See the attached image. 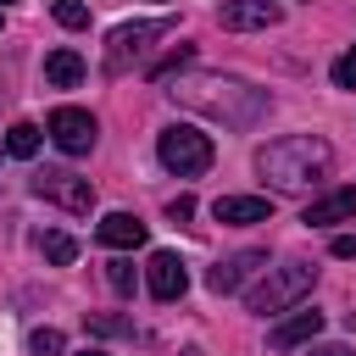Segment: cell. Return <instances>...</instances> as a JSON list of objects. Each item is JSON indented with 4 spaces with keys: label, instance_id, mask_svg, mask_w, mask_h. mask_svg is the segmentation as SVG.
<instances>
[{
    "label": "cell",
    "instance_id": "cell-14",
    "mask_svg": "<svg viewBox=\"0 0 356 356\" xmlns=\"http://www.w3.org/2000/svg\"><path fill=\"white\" fill-rule=\"evenodd\" d=\"M95 239L111 245V250H134V245H145V222L134 211H106L100 228H95Z\"/></svg>",
    "mask_w": 356,
    "mask_h": 356
},
{
    "label": "cell",
    "instance_id": "cell-17",
    "mask_svg": "<svg viewBox=\"0 0 356 356\" xmlns=\"http://www.w3.org/2000/svg\"><path fill=\"white\" fill-rule=\"evenodd\" d=\"M39 256H44V261H56V267H67V261L78 256V239H72V234H61V228H50V234H39Z\"/></svg>",
    "mask_w": 356,
    "mask_h": 356
},
{
    "label": "cell",
    "instance_id": "cell-16",
    "mask_svg": "<svg viewBox=\"0 0 356 356\" xmlns=\"http://www.w3.org/2000/svg\"><path fill=\"white\" fill-rule=\"evenodd\" d=\"M39 145H44V128H33V122H11L6 128V156L28 161V156H39Z\"/></svg>",
    "mask_w": 356,
    "mask_h": 356
},
{
    "label": "cell",
    "instance_id": "cell-8",
    "mask_svg": "<svg viewBox=\"0 0 356 356\" xmlns=\"http://www.w3.org/2000/svg\"><path fill=\"white\" fill-rule=\"evenodd\" d=\"M261 267H267V250H234V256H222V261L206 273V289H211V295H234V289H245V278L261 273Z\"/></svg>",
    "mask_w": 356,
    "mask_h": 356
},
{
    "label": "cell",
    "instance_id": "cell-2",
    "mask_svg": "<svg viewBox=\"0 0 356 356\" xmlns=\"http://www.w3.org/2000/svg\"><path fill=\"white\" fill-rule=\"evenodd\" d=\"M334 167V150L328 139L317 134H289V139H273L261 156H256V172L278 189V195H300L312 184H323V172Z\"/></svg>",
    "mask_w": 356,
    "mask_h": 356
},
{
    "label": "cell",
    "instance_id": "cell-25",
    "mask_svg": "<svg viewBox=\"0 0 356 356\" xmlns=\"http://www.w3.org/2000/svg\"><path fill=\"white\" fill-rule=\"evenodd\" d=\"M306 356H350L345 345H323V350H306Z\"/></svg>",
    "mask_w": 356,
    "mask_h": 356
},
{
    "label": "cell",
    "instance_id": "cell-22",
    "mask_svg": "<svg viewBox=\"0 0 356 356\" xmlns=\"http://www.w3.org/2000/svg\"><path fill=\"white\" fill-rule=\"evenodd\" d=\"M334 83H339V89H356V44L334 61Z\"/></svg>",
    "mask_w": 356,
    "mask_h": 356
},
{
    "label": "cell",
    "instance_id": "cell-7",
    "mask_svg": "<svg viewBox=\"0 0 356 356\" xmlns=\"http://www.w3.org/2000/svg\"><path fill=\"white\" fill-rule=\"evenodd\" d=\"M44 134H50V145L61 156H89L95 150V117L83 106H56L50 122H44Z\"/></svg>",
    "mask_w": 356,
    "mask_h": 356
},
{
    "label": "cell",
    "instance_id": "cell-26",
    "mask_svg": "<svg viewBox=\"0 0 356 356\" xmlns=\"http://www.w3.org/2000/svg\"><path fill=\"white\" fill-rule=\"evenodd\" d=\"M83 356H106V350H83Z\"/></svg>",
    "mask_w": 356,
    "mask_h": 356
},
{
    "label": "cell",
    "instance_id": "cell-19",
    "mask_svg": "<svg viewBox=\"0 0 356 356\" xmlns=\"http://www.w3.org/2000/svg\"><path fill=\"white\" fill-rule=\"evenodd\" d=\"M61 345H67L61 328H33V334H28V350H33V356H61Z\"/></svg>",
    "mask_w": 356,
    "mask_h": 356
},
{
    "label": "cell",
    "instance_id": "cell-11",
    "mask_svg": "<svg viewBox=\"0 0 356 356\" xmlns=\"http://www.w3.org/2000/svg\"><path fill=\"white\" fill-rule=\"evenodd\" d=\"M145 278H150V295H156V300H178V295L189 289V273H184V261H178L172 250H156L150 267H145Z\"/></svg>",
    "mask_w": 356,
    "mask_h": 356
},
{
    "label": "cell",
    "instance_id": "cell-24",
    "mask_svg": "<svg viewBox=\"0 0 356 356\" xmlns=\"http://www.w3.org/2000/svg\"><path fill=\"white\" fill-rule=\"evenodd\" d=\"M334 256L350 261V256H356V234H339V239H334Z\"/></svg>",
    "mask_w": 356,
    "mask_h": 356
},
{
    "label": "cell",
    "instance_id": "cell-3",
    "mask_svg": "<svg viewBox=\"0 0 356 356\" xmlns=\"http://www.w3.org/2000/svg\"><path fill=\"white\" fill-rule=\"evenodd\" d=\"M312 284H317V267H306V261H284V267H267V278L245 295V306L261 312V317H273V312H289L300 295H312Z\"/></svg>",
    "mask_w": 356,
    "mask_h": 356
},
{
    "label": "cell",
    "instance_id": "cell-18",
    "mask_svg": "<svg viewBox=\"0 0 356 356\" xmlns=\"http://www.w3.org/2000/svg\"><path fill=\"white\" fill-rule=\"evenodd\" d=\"M106 284H111L117 295H134V261H128V256H117V261H106Z\"/></svg>",
    "mask_w": 356,
    "mask_h": 356
},
{
    "label": "cell",
    "instance_id": "cell-4",
    "mask_svg": "<svg viewBox=\"0 0 356 356\" xmlns=\"http://www.w3.org/2000/svg\"><path fill=\"white\" fill-rule=\"evenodd\" d=\"M156 156H161V167L167 172H178V178H200L206 167H211V134H200V128H189V122H172V128H161L156 134Z\"/></svg>",
    "mask_w": 356,
    "mask_h": 356
},
{
    "label": "cell",
    "instance_id": "cell-21",
    "mask_svg": "<svg viewBox=\"0 0 356 356\" xmlns=\"http://www.w3.org/2000/svg\"><path fill=\"white\" fill-rule=\"evenodd\" d=\"M89 334H100V339H122V334H134V323H128V317H89Z\"/></svg>",
    "mask_w": 356,
    "mask_h": 356
},
{
    "label": "cell",
    "instance_id": "cell-20",
    "mask_svg": "<svg viewBox=\"0 0 356 356\" xmlns=\"http://www.w3.org/2000/svg\"><path fill=\"white\" fill-rule=\"evenodd\" d=\"M56 22L61 28H89V6L83 0H56Z\"/></svg>",
    "mask_w": 356,
    "mask_h": 356
},
{
    "label": "cell",
    "instance_id": "cell-9",
    "mask_svg": "<svg viewBox=\"0 0 356 356\" xmlns=\"http://www.w3.org/2000/svg\"><path fill=\"white\" fill-rule=\"evenodd\" d=\"M211 217H217V222H234V228H245V222H273V200H267V195H217V200H211Z\"/></svg>",
    "mask_w": 356,
    "mask_h": 356
},
{
    "label": "cell",
    "instance_id": "cell-12",
    "mask_svg": "<svg viewBox=\"0 0 356 356\" xmlns=\"http://www.w3.org/2000/svg\"><path fill=\"white\" fill-rule=\"evenodd\" d=\"M217 22H222V28H234V33H250V28H273V22H278V6H273V0H222Z\"/></svg>",
    "mask_w": 356,
    "mask_h": 356
},
{
    "label": "cell",
    "instance_id": "cell-23",
    "mask_svg": "<svg viewBox=\"0 0 356 356\" xmlns=\"http://www.w3.org/2000/svg\"><path fill=\"white\" fill-rule=\"evenodd\" d=\"M167 217H172V222H189V217H195V195H172V200H167Z\"/></svg>",
    "mask_w": 356,
    "mask_h": 356
},
{
    "label": "cell",
    "instance_id": "cell-1",
    "mask_svg": "<svg viewBox=\"0 0 356 356\" xmlns=\"http://www.w3.org/2000/svg\"><path fill=\"white\" fill-rule=\"evenodd\" d=\"M167 95L184 106V111H195V117H211V122H222V128H256L261 117H267V89H256V83H245V78H234V72H172L167 78Z\"/></svg>",
    "mask_w": 356,
    "mask_h": 356
},
{
    "label": "cell",
    "instance_id": "cell-6",
    "mask_svg": "<svg viewBox=\"0 0 356 356\" xmlns=\"http://www.w3.org/2000/svg\"><path fill=\"white\" fill-rule=\"evenodd\" d=\"M172 33V17H156V22H122L111 39H106V72H128V61H139L150 50V39H167Z\"/></svg>",
    "mask_w": 356,
    "mask_h": 356
},
{
    "label": "cell",
    "instance_id": "cell-10",
    "mask_svg": "<svg viewBox=\"0 0 356 356\" xmlns=\"http://www.w3.org/2000/svg\"><path fill=\"white\" fill-rule=\"evenodd\" d=\"M317 334H323V312L312 306V312H289L284 323H273L267 345H273V350H300V345H312Z\"/></svg>",
    "mask_w": 356,
    "mask_h": 356
},
{
    "label": "cell",
    "instance_id": "cell-27",
    "mask_svg": "<svg viewBox=\"0 0 356 356\" xmlns=\"http://www.w3.org/2000/svg\"><path fill=\"white\" fill-rule=\"evenodd\" d=\"M0 6H6V0H0Z\"/></svg>",
    "mask_w": 356,
    "mask_h": 356
},
{
    "label": "cell",
    "instance_id": "cell-5",
    "mask_svg": "<svg viewBox=\"0 0 356 356\" xmlns=\"http://www.w3.org/2000/svg\"><path fill=\"white\" fill-rule=\"evenodd\" d=\"M33 195L50 200V206H61V211H72V217H89V206H95V184L78 178V172H67V167L33 172Z\"/></svg>",
    "mask_w": 356,
    "mask_h": 356
},
{
    "label": "cell",
    "instance_id": "cell-13",
    "mask_svg": "<svg viewBox=\"0 0 356 356\" xmlns=\"http://www.w3.org/2000/svg\"><path fill=\"white\" fill-rule=\"evenodd\" d=\"M356 217V189L345 184V189H328L323 200H312L306 211H300V222L306 228H328V222H350Z\"/></svg>",
    "mask_w": 356,
    "mask_h": 356
},
{
    "label": "cell",
    "instance_id": "cell-15",
    "mask_svg": "<svg viewBox=\"0 0 356 356\" xmlns=\"http://www.w3.org/2000/svg\"><path fill=\"white\" fill-rule=\"evenodd\" d=\"M44 83H50V89H78V83H83V56L67 50V44L50 50V56H44Z\"/></svg>",
    "mask_w": 356,
    "mask_h": 356
}]
</instances>
